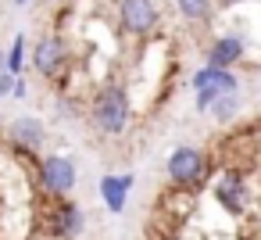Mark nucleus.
Here are the masks:
<instances>
[{"instance_id": "nucleus-1", "label": "nucleus", "mask_w": 261, "mask_h": 240, "mask_svg": "<svg viewBox=\"0 0 261 240\" xmlns=\"http://www.w3.org/2000/svg\"><path fill=\"white\" fill-rule=\"evenodd\" d=\"M133 122V97L122 83H104L90 97V126L100 136H122Z\"/></svg>"}, {"instance_id": "nucleus-2", "label": "nucleus", "mask_w": 261, "mask_h": 240, "mask_svg": "<svg viewBox=\"0 0 261 240\" xmlns=\"http://www.w3.org/2000/svg\"><path fill=\"white\" fill-rule=\"evenodd\" d=\"M165 172H168L172 190H186V194H193V190H200L204 179L211 176V158H207L200 147L182 143V147H175V151L168 154Z\"/></svg>"}, {"instance_id": "nucleus-3", "label": "nucleus", "mask_w": 261, "mask_h": 240, "mask_svg": "<svg viewBox=\"0 0 261 240\" xmlns=\"http://www.w3.org/2000/svg\"><path fill=\"white\" fill-rule=\"evenodd\" d=\"M79 183V169L68 154H43L36 161V186L50 201H65Z\"/></svg>"}, {"instance_id": "nucleus-4", "label": "nucleus", "mask_w": 261, "mask_h": 240, "mask_svg": "<svg viewBox=\"0 0 261 240\" xmlns=\"http://www.w3.org/2000/svg\"><path fill=\"white\" fill-rule=\"evenodd\" d=\"M190 86H193V108L207 115L222 97H236L240 93V76L236 72H225V68H207L204 65V68L193 72Z\"/></svg>"}, {"instance_id": "nucleus-5", "label": "nucleus", "mask_w": 261, "mask_h": 240, "mask_svg": "<svg viewBox=\"0 0 261 240\" xmlns=\"http://www.w3.org/2000/svg\"><path fill=\"white\" fill-rule=\"evenodd\" d=\"M118 29L133 40H147L161 29V4L158 0H118Z\"/></svg>"}, {"instance_id": "nucleus-6", "label": "nucleus", "mask_w": 261, "mask_h": 240, "mask_svg": "<svg viewBox=\"0 0 261 240\" xmlns=\"http://www.w3.org/2000/svg\"><path fill=\"white\" fill-rule=\"evenodd\" d=\"M68 65H72V51H68L65 36L61 33H43L36 40V47H33V68L43 79L54 83V79H61L68 72Z\"/></svg>"}, {"instance_id": "nucleus-7", "label": "nucleus", "mask_w": 261, "mask_h": 240, "mask_svg": "<svg viewBox=\"0 0 261 240\" xmlns=\"http://www.w3.org/2000/svg\"><path fill=\"white\" fill-rule=\"evenodd\" d=\"M43 229L54 240H75L86 229V211L75 201H50L47 197V211H43Z\"/></svg>"}, {"instance_id": "nucleus-8", "label": "nucleus", "mask_w": 261, "mask_h": 240, "mask_svg": "<svg viewBox=\"0 0 261 240\" xmlns=\"http://www.w3.org/2000/svg\"><path fill=\"white\" fill-rule=\"evenodd\" d=\"M243 58H247V36L243 33H218L204 51V65L207 68H225V72H232Z\"/></svg>"}, {"instance_id": "nucleus-9", "label": "nucleus", "mask_w": 261, "mask_h": 240, "mask_svg": "<svg viewBox=\"0 0 261 240\" xmlns=\"http://www.w3.org/2000/svg\"><path fill=\"white\" fill-rule=\"evenodd\" d=\"M211 197H215V204H218L222 211H229V215H243V211H247V179H243V172L225 169V172L215 179Z\"/></svg>"}, {"instance_id": "nucleus-10", "label": "nucleus", "mask_w": 261, "mask_h": 240, "mask_svg": "<svg viewBox=\"0 0 261 240\" xmlns=\"http://www.w3.org/2000/svg\"><path fill=\"white\" fill-rule=\"evenodd\" d=\"M8 140H11L15 154H25V158L40 154L43 143H47V126L40 118H33V115H22V118H15L8 126Z\"/></svg>"}, {"instance_id": "nucleus-11", "label": "nucleus", "mask_w": 261, "mask_h": 240, "mask_svg": "<svg viewBox=\"0 0 261 240\" xmlns=\"http://www.w3.org/2000/svg\"><path fill=\"white\" fill-rule=\"evenodd\" d=\"M133 183H136L133 172H108V176H100L97 194H100V201H104V208H108L111 215H122V211H125L129 194H133Z\"/></svg>"}, {"instance_id": "nucleus-12", "label": "nucleus", "mask_w": 261, "mask_h": 240, "mask_svg": "<svg viewBox=\"0 0 261 240\" xmlns=\"http://www.w3.org/2000/svg\"><path fill=\"white\" fill-rule=\"evenodd\" d=\"M175 11L182 22H193V26H207L218 11L215 0H175Z\"/></svg>"}, {"instance_id": "nucleus-13", "label": "nucleus", "mask_w": 261, "mask_h": 240, "mask_svg": "<svg viewBox=\"0 0 261 240\" xmlns=\"http://www.w3.org/2000/svg\"><path fill=\"white\" fill-rule=\"evenodd\" d=\"M4 72L15 76V79H22V72H25V33H18L11 40V51L4 54Z\"/></svg>"}, {"instance_id": "nucleus-14", "label": "nucleus", "mask_w": 261, "mask_h": 240, "mask_svg": "<svg viewBox=\"0 0 261 240\" xmlns=\"http://www.w3.org/2000/svg\"><path fill=\"white\" fill-rule=\"evenodd\" d=\"M207 115H211L215 122L229 126V122H232V118L240 115V97H222V101H218V104H215V108H211Z\"/></svg>"}, {"instance_id": "nucleus-15", "label": "nucleus", "mask_w": 261, "mask_h": 240, "mask_svg": "<svg viewBox=\"0 0 261 240\" xmlns=\"http://www.w3.org/2000/svg\"><path fill=\"white\" fill-rule=\"evenodd\" d=\"M11 93H15V76L4 72V76H0V97H11Z\"/></svg>"}, {"instance_id": "nucleus-16", "label": "nucleus", "mask_w": 261, "mask_h": 240, "mask_svg": "<svg viewBox=\"0 0 261 240\" xmlns=\"http://www.w3.org/2000/svg\"><path fill=\"white\" fill-rule=\"evenodd\" d=\"M25 93H29L25 79H15V93H11V101H25Z\"/></svg>"}, {"instance_id": "nucleus-17", "label": "nucleus", "mask_w": 261, "mask_h": 240, "mask_svg": "<svg viewBox=\"0 0 261 240\" xmlns=\"http://www.w3.org/2000/svg\"><path fill=\"white\" fill-rule=\"evenodd\" d=\"M222 8H240V4H247V0H218Z\"/></svg>"}, {"instance_id": "nucleus-18", "label": "nucleus", "mask_w": 261, "mask_h": 240, "mask_svg": "<svg viewBox=\"0 0 261 240\" xmlns=\"http://www.w3.org/2000/svg\"><path fill=\"white\" fill-rule=\"evenodd\" d=\"M0 76H4V51H0Z\"/></svg>"}, {"instance_id": "nucleus-19", "label": "nucleus", "mask_w": 261, "mask_h": 240, "mask_svg": "<svg viewBox=\"0 0 261 240\" xmlns=\"http://www.w3.org/2000/svg\"><path fill=\"white\" fill-rule=\"evenodd\" d=\"M15 4H18V8H22V4H29V0H15Z\"/></svg>"}]
</instances>
